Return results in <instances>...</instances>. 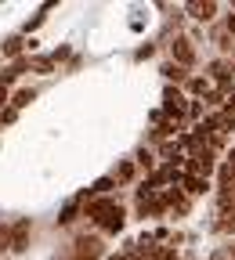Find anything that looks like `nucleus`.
I'll list each match as a JSON object with an SVG mask.
<instances>
[{
  "instance_id": "obj_1",
  "label": "nucleus",
  "mask_w": 235,
  "mask_h": 260,
  "mask_svg": "<svg viewBox=\"0 0 235 260\" xmlns=\"http://www.w3.org/2000/svg\"><path fill=\"white\" fill-rule=\"evenodd\" d=\"M29 232H33V224H29V220H15V224H11V232H8V249L22 253L25 242H29Z\"/></svg>"
},
{
  "instance_id": "obj_2",
  "label": "nucleus",
  "mask_w": 235,
  "mask_h": 260,
  "mask_svg": "<svg viewBox=\"0 0 235 260\" xmlns=\"http://www.w3.org/2000/svg\"><path fill=\"white\" fill-rule=\"evenodd\" d=\"M98 256H102V242L80 235L76 239V260H98Z\"/></svg>"
},
{
  "instance_id": "obj_3",
  "label": "nucleus",
  "mask_w": 235,
  "mask_h": 260,
  "mask_svg": "<svg viewBox=\"0 0 235 260\" xmlns=\"http://www.w3.org/2000/svg\"><path fill=\"white\" fill-rule=\"evenodd\" d=\"M163 109H166V116H181L185 112V98H181V90L178 87H166V94H163Z\"/></svg>"
},
{
  "instance_id": "obj_4",
  "label": "nucleus",
  "mask_w": 235,
  "mask_h": 260,
  "mask_svg": "<svg viewBox=\"0 0 235 260\" xmlns=\"http://www.w3.org/2000/svg\"><path fill=\"white\" fill-rule=\"evenodd\" d=\"M210 170H214V155H210V152H199V155L188 162V174H192V177H207Z\"/></svg>"
},
{
  "instance_id": "obj_5",
  "label": "nucleus",
  "mask_w": 235,
  "mask_h": 260,
  "mask_svg": "<svg viewBox=\"0 0 235 260\" xmlns=\"http://www.w3.org/2000/svg\"><path fill=\"white\" fill-rule=\"evenodd\" d=\"M123 220H127V217H123V210H120V206H112L109 213L98 217V228H105V232H112V235H116L120 228H123Z\"/></svg>"
},
{
  "instance_id": "obj_6",
  "label": "nucleus",
  "mask_w": 235,
  "mask_h": 260,
  "mask_svg": "<svg viewBox=\"0 0 235 260\" xmlns=\"http://www.w3.org/2000/svg\"><path fill=\"white\" fill-rule=\"evenodd\" d=\"M25 69H29V58H15V61L8 65V69L0 73V83H4V87H8V83H15V80H18Z\"/></svg>"
},
{
  "instance_id": "obj_7",
  "label": "nucleus",
  "mask_w": 235,
  "mask_h": 260,
  "mask_svg": "<svg viewBox=\"0 0 235 260\" xmlns=\"http://www.w3.org/2000/svg\"><path fill=\"white\" fill-rule=\"evenodd\" d=\"M174 58H178V65H181V69H185V65H192L195 61V51H192V40H174Z\"/></svg>"
},
{
  "instance_id": "obj_8",
  "label": "nucleus",
  "mask_w": 235,
  "mask_h": 260,
  "mask_svg": "<svg viewBox=\"0 0 235 260\" xmlns=\"http://www.w3.org/2000/svg\"><path fill=\"white\" fill-rule=\"evenodd\" d=\"M231 126H235V116L221 112V116H210V119H207V126H203V134H207V130H231Z\"/></svg>"
},
{
  "instance_id": "obj_9",
  "label": "nucleus",
  "mask_w": 235,
  "mask_h": 260,
  "mask_svg": "<svg viewBox=\"0 0 235 260\" xmlns=\"http://www.w3.org/2000/svg\"><path fill=\"white\" fill-rule=\"evenodd\" d=\"M181 181H185V191H188V195H203V191L210 188L207 177H192V174H188V177H181Z\"/></svg>"
},
{
  "instance_id": "obj_10",
  "label": "nucleus",
  "mask_w": 235,
  "mask_h": 260,
  "mask_svg": "<svg viewBox=\"0 0 235 260\" xmlns=\"http://www.w3.org/2000/svg\"><path fill=\"white\" fill-rule=\"evenodd\" d=\"M22 47H25V37H8L4 40V54L8 58H22Z\"/></svg>"
},
{
  "instance_id": "obj_11",
  "label": "nucleus",
  "mask_w": 235,
  "mask_h": 260,
  "mask_svg": "<svg viewBox=\"0 0 235 260\" xmlns=\"http://www.w3.org/2000/svg\"><path fill=\"white\" fill-rule=\"evenodd\" d=\"M188 11H192V18H199V22H210L214 11H217V4H192Z\"/></svg>"
},
{
  "instance_id": "obj_12",
  "label": "nucleus",
  "mask_w": 235,
  "mask_h": 260,
  "mask_svg": "<svg viewBox=\"0 0 235 260\" xmlns=\"http://www.w3.org/2000/svg\"><path fill=\"white\" fill-rule=\"evenodd\" d=\"M163 76H166V80H174V83H181V80H185L188 73L181 69V65H178V61H166V65H163Z\"/></svg>"
},
{
  "instance_id": "obj_13",
  "label": "nucleus",
  "mask_w": 235,
  "mask_h": 260,
  "mask_svg": "<svg viewBox=\"0 0 235 260\" xmlns=\"http://www.w3.org/2000/svg\"><path fill=\"white\" fill-rule=\"evenodd\" d=\"M33 98H37V90H15V98H11V109L18 112V109H25Z\"/></svg>"
},
{
  "instance_id": "obj_14",
  "label": "nucleus",
  "mask_w": 235,
  "mask_h": 260,
  "mask_svg": "<svg viewBox=\"0 0 235 260\" xmlns=\"http://www.w3.org/2000/svg\"><path fill=\"white\" fill-rule=\"evenodd\" d=\"M76 213H80V203H69V206H65V210H62V217H58V224H73V220H76Z\"/></svg>"
},
{
  "instance_id": "obj_15",
  "label": "nucleus",
  "mask_w": 235,
  "mask_h": 260,
  "mask_svg": "<svg viewBox=\"0 0 235 260\" xmlns=\"http://www.w3.org/2000/svg\"><path fill=\"white\" fill-rule=\"evenodd\" d=\"M116 181L112 177H102V181H94V188H91V195H109V188H112Z\"/></svg>"
},
{
  "instance_id": "obj_16",
  "label": "nucleus",
  "mask_w": 235,
  "mask_h": 260,
  "mask_svg": "<svg viewBox=\"0 0 235 260\" xmlns=\"http://www.w3.org/2000/svg\"><path fill=\"white\" fill-rule=\"evenodd\" d=\"M130 177H134V162H123V167L116 170V177H112V181H130Z\"/></svg>"
},
{
  "instance_id": "obj_17",
  "label": "nucleus",
  "mask_w": 235,
  "mask_h": 260,
  "mask_svg": "<svg viewBox=\"0 0 235 260\" xmlns=\"http://www.w3.org/2000/svg\"><path fill=\"white\" fill-rule=\"evenodd\" d=\"M33 69H37V73H51L54 61H51V58H37V61H33Z\"/></svg>"
},
{
  "instance_id": "obj_18",
  "label": "nucleus",
  "mask_w": 235,
  "mask_h": 260,
  "mask_svg": "<svg viewBox=\"0 0 235 260\" xmlns=\"http://www.w3.org/2000/svg\"><path fill=\"white\" fill-rule=\"evenodd\" d=\"M188 90L192 94H207L210 87H207V80H188Z\"/></svg>"
},
{
  "instance_id": "obj_19",
  "label": "nucleus",
  "mask_w": 235,
  "mask_h": 260,
  "mask_svg": "<svg viewBox=\"0 0 235 260\" xmlns=\"http://www.w3.org/2000/svg\"><path fill=\"white\" fill-rule=\"evenodd\" d=\"M152 260H178V253H174V249H156Z\"/></svg>"
},
{
  "instance_id": "obj_20",
  "label": "nucleus",
  "mask_w": 235,
  "mask_h": 260,
  "mask_svg": "<svg viewBox=\"0 0 235 260\" xmlns=\"http://www.w3.org/2000/svg\"><path fill=\"white\" fill-rule=\"evenodd\" d=\"M15 116H18V112H15V109H11V105H8V109H4V112H0V123H15Z\"/></svg>"
},
{
  "instance_id": "obj_21",
  "label": "nucleus",
  "mask_w": 235,
  "mask_h": 260,
  "mask_svg": "<svg viewBox=\"0 0 235 260\" xmlns=\"http://www.w3.org/2000/svg\"><path fill=\"white\" fill-rule=\"evenodd\" d=\"M8 249V228H0V253Z\"/></svg>"
},
{
  "instance_id": "obj_22",
  "label": "nucleus",
  "mask_w": 235,
  "mask_h": 260,
  "mask_svg": "<svg viewBox=\"0 0 235 260\" xmlns=\"http://www.w3.org/2000/svg\"><path fill=\"white\" fill-rule=\"evenodd\" d=\"M4 105H8V87L0 83V109H4Z\"/></svg>"
},
{
  "instance_id": "obj_23",
  "label": "nucleus",
  "mask_w": 235,
  "mask_h": 260,
  "mask_svg": "<svg viewBox=\"0 0 235 260\" xmlns=\"http://www.w3.org/2000/svg\"><path fill=\"white\" fill-rule=\"evenodd\" d=\"M69 260H76V256H69Z\"/></svg>"
}]
</instances>
